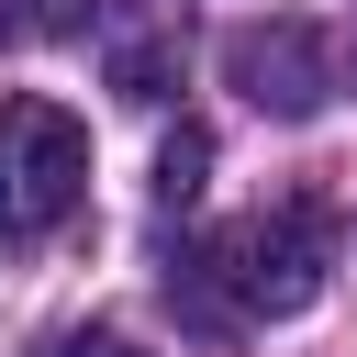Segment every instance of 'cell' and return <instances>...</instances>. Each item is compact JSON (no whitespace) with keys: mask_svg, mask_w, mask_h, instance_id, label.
Returning <instances> with one entry per match:
<instances>
[{"mask_svg":"<svg viewBox=\"0 0 357 357\" xmlns=\"http://www.w3.org/2000/svg\"><path fill=\"white\" fill-rule=\"evenodd\" d=\"M324 268H335V212H324L312 190H290V201H268V212L223 223L212 245H190V257L167 268V301H178L201 335L290 324V312L324 290Z\"/></svg>","mask_w":357,"mask_h":357,"instance_id":"1","label":"cell"},{"mask_svg":"<svg viewBox=\"0 0 357 357\" xmlns=\"http://www.w3.org/2000/svg\"><path fill=\"white\" fill-rule=\"evenodd\" d=\"M89 190V134L56 100H0V245H45Z\"/></svg>","mask_w":357,"mask_h":357,"instance_id":"2","label":"cell"},{"mask_svg":"<svg viewBox=\"0 0 357 357\" xmlns=\"http://www.w3.org/2000/svg\"><path fill=\"white\" fill-rule=\"evenodd\" d=\"M223 78L257 100V112H279V123H312L324 100H335V56H324V33L312 22H245V33H223Z\"/></svg>","mask_w":357,"mask_h":357,"instance_id":"3","label":"cell"},{"mask_svg":"<svg viewBox=\"0 0 357 357\" xmlns=\"http://www.w3.org/2000/svg\"><path fill=\"white\" fill-rule=\"evenodd\" d=\"M201 178H212V134H201V123H178V134L156 145V212H190V201H201Z\"/></svg>","mask_w":357,"mask_h":357,"instance_id":"4","label":"cell"},{"mask_svg":"<svg viewBox=\"0 0 357 357\" xmlns=\"http://www.w3.org/2000/svg\"><path fill=\"white\" fill-rule=\"evenodd\" d=\"M112 78H123V100H167V45H134Z\"/></svg>","mask_w":357,"mask_h":357,"instance_id":"5","label":"cell"},{"mask_svg":"<svg viewBox=\"0 0 357 357\" xmlns=\"http://www.w3.org/2000/svg\"><path fill=\"white\" fill-rule=\"evenodd\" d=\"M78 22V0H11L0 11V33H67Z\"/></svg>","mask_w":357,"mask_h":357,"instance_id":"6","label":"cell"},{"mask_svg":"<svg viewBox=\"0 0 357 357\" xmlns=\"http://www.w3.org/2000/svg\"><path fill=\"white\" fill-rule=\"evenodd\" d=\"M56 357H145V346H134V335H67Z\"/></svg>","mask_w":357,"mask_h":357,"instance_id":"7","label":"cell"},{"mask_svg":"<svg viewBox=\"0 0 357 357\" xmlns=\"http://www.w3.org/2000/svg\"><path fill=\"white\" fill-rule=\"evenodd\" d=\"M346 67H357V56H346Z\"/></svg>","mask_w":357,"mask_h":357,"instance_id":"8","label":"cell"}]
</instances>
